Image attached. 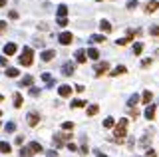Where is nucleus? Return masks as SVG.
<instances>
[{"mask_svg":"<svg viewBox=\"0 0 159 157\" xmlns=\"http://www.w3.org/2000/svg\"><path fill=\"white\" fill-rule=\"evenodd\" d=\"M68 6L66 4H58V10H56V14H58V18H66L68 16Z\"/></svg>","mask_w":159,"mask_h":157,"instance_id":"aec40b11","label":"nucleus"},{"mask_svg":"<svg viewBox=\"0 0 159 157\" xmlns=\"http://www.w3.org/2000/svg\"><path fill=\"white\" fill-rule=\"evenodd\" d=\"M143 10H145L147 14H153V12H157L159 10V0H149V2L143 6Z\"/></svg>","mask_w":159,"mask_h":157,"instance_id":"1a4fd4ad","label":"nucleus"},{"mask_svg":"<svg viewBox=\"0 0 159 157\" xmlns=\"http://www.w3.org/2000/svg\"><path fill=\"white\" fill-rule=\"evenodd\" d=\"M143 157H157V153H155L153 149H149V151H147V155H143Z\"/></svg>","mask_w":159,"mask_h":157,"instance_id":"de8ad7c7","label":"nucleus"},{"mask_svg":"<svg viewBox=\"0 0 159 157\" xmlns=\"http://www.w3.org/2000/svg\"><path fill=\"white\" fill-rule=\"evenodd\" d=\"M141 52H143V44H141V42H135V44H133V54H135V56H139Z\"/></svg>","mask_w":159,"mask_h":157,"instance_id":"c756f323","label":"nucleus"},{"mask_svg":"<svg viewBox=\"0 0 159 157\" xmlns=\"http://www.w3.org/2000/svg\"><path fill=\"white\" fill-rule=\"evenodd\" d=\"M155 107L157 105H153V104H149L145 107V114H143V115L147 117V121H153V119H155Z\"/></svg>","mask_w":159,"mask_h":157,"instance_id":"2eb2a0df","label":"nucleus"},{"mask_svg":"<svg viewBox=\"0 0 159 157\" xmlns=\"http://www.w3.org/2000/svg\"><path fill=\"white\" fill-rule=\"evenodd\" d=\"M96 2H102V0H96Z\"/></svg>","mask_w":159,"mask_h":157,"instance_id":"5fc2aeb1","label":"nucleus"},{"mask_svg":"<svg viewBox=\"0 0 159 157\" xmlns=\"http://www.w3.org/2000/svg\"><path fill=\"white\" fill-rule=\"evenodd\" d=\"M123 74H127V68L125 66H121V64H119V66H116L111 70V74H109V76H113V78H117V76H123Z\"/></svg>","mask_w":159,"mask_h":157,"instance_id":"f3484780","label":"nucleus"},{"mask_svg":"<svg viewBox=\"0 0 159 157\" xmlns=\"http://www.w3.org/2000/svg\"><path fill=\"white\" fill-rule=\"evenodd\" d=\"M4 131H6V133H14V131H16V123H14V121H8V123L4 125Z\"/></svg>","mask_w":159,"mask_h":157,"instance_id":"cd10ccee","label":"nucleus"},{"mask_svg":"<svg viewBox=\"0 0 159 157\" xmlns=\"http://www.w3.org/2000/svg\"><path fill=\"white\" fill-rule=\"evenodd\" d=\"M2 101H4V96H0V104H2Z\"/></svg>","mask_w":159,"mask_h":157,"instance_id":"603ef678","label":"nucleus"},{"mask_svg":"<svg viewBox=\"0 0 159 157\" xmlns=\"http://www.w3.org/2000/svg\"><path fill=\"white\" fill-rule=\"evenodd\" d=\"M151 62H153L151 58H149V60H143V62H141V68H147V66H151Z\"/></svg>","mask_w":159,"mask_h":157,"instance_id":"c03bdc74","label":"nucleus"},{"mask_svg":"<svg viewBox=\"0 0 159 157\" xmlns=\"http://www.w3.org/2000/svg\"><path fill=\"white\" fill-rule=\"evenodd\" d=\"M89 42L92 44H103L106 42V36H103V34H92V36H89Z\"/></svg>","mask_w":159,"mask_h":157,"instance_id":"a211bd4d","label":"nucleus"},{"mask_svg":"<svg viewBox=\"0 0 159 157\" xmlns=\"http://www.w3.org/2000/svg\"><path fill=\"white\" fill-rule=\"evenodd\" d=\"M46 157H58L56 149H48V151H46Z\"/></svg>","mask_w":159,"mask_h":157,"instance_id":"ea45409f","label":"nucleus"},{"mask_svg":"<svg viewBox=\"0 0 159 157\" xmlns=\"http://www.w3.org/2000/svg\"><path fill=\"white\" fill-rule=\"evenodd\" d=\"M72 92H74V87L68 86V84L58 86V96H60V97H70V94H72Z\"/></svg>","mask_w":159,"mask_h":157,"instance_id":"6e6552de","label":"nucleus"},{"mask_svg":"<svg viewBox=\"0 0 159 157\" xmlns=\"http://www.w3.org/2000/svg\"><path fill=\"white\" fill-rule=\"evenodd\" d=\"M40 58H42V62H52L56 58V50H44L40 54Z\"/></svg>","mask_w":159,"mask_h":157,"instance_id":"4468645a","label":"nucleus"},{"mask_svg":"<svg viewBox=\"0 0 159 157\" xmlns=\"http://www.w3.org/2000/svg\"><path fill=\"white\" fill-rule=\"evenodd\" d=\"M70 105H72L74 110H78V107H84V105H86V101H82V100H72V101H70Z\"/></svg>","mask_w":159,"mask_h":157,"instance_id":"c85d7f7f","label":"nucleus"},{"mask_svg":"<svg viewBox=\"0 0 159 157\" xmlns=\"http://www.w3.org/2000/svg\"><path fill=\"white\" fill-rule=\"evenodd\" d=\"M98 111H99V105H96V104H92V105H89L88 110H86V114H88L89 117H93V115L98 114Z\"/></svg>","mask_w":159,"mask_h":157,"instance_id":"bb28decb","label":"nucleus"},{"mask_svg":"<svg viewBox=\"0 0 159 157\" xmlns=\"http://www.w3.org/2000/svg\"><path fill=\"white\" fill-rule=\"evenodd\" d=\"M66 147H68L70 151H78V145H76V143H68Z\"/></svg>","mask_w":159,"mask_h":157,"instance_id":"a18cd8bd","label":"nucleus"},{"mask_svg":"<svg viewBox=\"0 0 159 157\" xmlns=\"http://www.w3.org/2000/svg\"><path fill=\"white\" fill-rule=\"evenodd\" d=\"M0 117H2V110H0Z\"/></svg>","mask_w":159,"mask_h":157,"instance_id":"864d4df0","label":"nucleus"},{"mask_svg":"<svg viewBox=\"0 0 159 157\" xmlns=\"http://www.w3.org/2000/svg\"><path fill=\"white\" fill-rule=\"evenodd\" d=\"M70 135H66V133H54V137H52V141H54V145L56 147H62V145H68L70 143Z\"/></svg>","mask_w":159,"mask_h":157,"instance_id":"20e7f679","label":"nucleus"},{"mask_svg":"<svg viewBox=\"0 0 159 157\" xmlns=\"http://www.w3.org/2000/svg\"><path fill=\"white\" fill-rule=\"evenodd\" d=\"M44 151V147L38 143V141H30L28 145H24V147H20V157H32V155H38V153H42Z\"/></svg>","mask_w":159,"mask_h":157,"instance_id":"f03ea898","label":"nucleus"},{"mask_svg":"<svg viewBox=\"0 0 159 157\" xmlns=\"http://www.w3.org/2000/svg\"><path fill=\"white\" fill-rule=\"evenodd\" d=\"M26 121H28V125H30V127H36V125L40 123V115L36 114V111H28Z\"/></svg>","mask_w":159,"mask_h":157,"instance_id":"0eeeda50","label":"nucleus"},{"mask_svg":"<svg viewBox=\"0 0 159 157\" xmlns=\"http://www.w3.org/2000/svg\"><path fill=\"white\" fill-rule=\"evenodd\" d=\"M18 52V46L14 42H8V44H4V56H14V54Z\"/></svg>","mask_w":159,"mask_h":157,"instance_id":"ddd939ff","label":"nucleus"},{"mask_svg":"<svg viewBox=\"0 0 159 157\" xmlns=\"http://www.w3.org/2000/svg\"><path fill=\"white\" fill-rule=\"evenodd\" d=\"M149 34H151L153 38H157V36H159V26H157V24H153V26L149 28Z\"/></svg>","mask_w":159,"mask_h":157,"instance_id":"2f4dec72","label":"nucleus"},{"mask_svg":"<svg viewBox=\"0 0 159 157\" xmlns=\"http://www.w3.org/2000/svg\"><path fill=\"white\" fill-rule=\"evenodd\" d=\"M74 72H76V64L74 62H66L62 66V76H72Z\"/></svg>","mask_w":159,"mask_h":157,"instance_id":"f8f14e48","label":"nucleus"},{"mask_svg":"<svg viewBox=\"0 0 159 157\" xmlns=\"http://www.w3.org/2000/svg\"><path fill=\"white\" fill-rule=\"evenodd\" d=\"M127 114H129V115H131V117H133V119H135V117L139 115V110H137V107H129V110H127Z\"/></svg>","mask_w":159,"mask_h":157,"instance_id":"72a5a7b5","label":"nucleus"},{"mask_svg":"<svg viewBox=\"0 0 159 157\" xmlns=\"http://www.w3.org/2000/svg\"><path fill=\"white\" fill-rule=\"evenodd\" d=\"M42 80L46 82V84H50V82H52V74H48V72H46V74H42Z\"/></svg>","mask_w":159,"mask_h":157,"instance_id":"c9c22d12","label":"nucleus"},{"mask_svg":"<svg viewBox=\"0 0 159 157\" xmlns=\"http://www.w3.org/2000/svg\"><path fill=\"white\" fill-rule=\"evenodd\" d=\"M127 125H129V119L127 117H121L117 121V125L113 127V141L116 143H123L127 137Z\"/></svg>","mask_w":159,"mask_h":157,"instance_id":"f257e3e1","label":"nucleus"},{"mask_svg":"<svg viewBox=\"0 0 159 157\" xmlns=\"http://www.w3.org/2000/svg\"><path fill=\"white\" fill-rule=\"evenodd\" d=\"M62 129L72 131V129H74V123H72V121H64V123H62Z\"/></svg>","mask_w":159,"mask_h":157,"instance_id":"f704fd0d","label":"nucleus"},{"mask_svg":"<svg viewBox=\"0 0 159 157\" xmlns=\"http://www.w3.org/2000/svg\"><path fill=\"white\" fill-rule=\"evenodd\" d=\"M18 70H16V68H6V76L8 78H18Z\"/></svg>","mask_w":159,"mask_h":157,"instance_id":"7c9ffc66","label":"nucleus"},{"mask_svg":"<svg viewBox=\"0 0 159 157\" xmlns=\"http://www.w3.org/2000/svg\"><path fill=\"white\" fill-rule=\"evenodd\" d=\"M56 24H58V26H68V20H66V18H58Z\"/></svg>","mask_w":159,"mask_h":157,"instance_id":"58836bf2","label":"nucleus"},{"mask_svg":"<svg viewBox=\"0 0 159 157\" xmlns=\"http://www.w3.org/2000/svg\"><path fill=\"white\" fill-rule=\"evenodd\" d=\"M147 143H151V137H149V139L143 137V139H141V147H147Z\"/></svg>","mask_w":159,"mask_h":157,"instance_id":"a19ab883","label":"nucleus"},{"mask_svg":"<svg viewBox=\"0 0 159 157\" xmlns=\"http://www.w3.org/2000/svg\"><path fill=\"white\" fill-rule=\"evenodd\" d=\"M135 104H139V96L137 94H131V96H129V100H127V105L129 107H135Z\"/></svg>","mask_w":159,"mask_h":157,"instance_id":"a878e982","label":"nucleus"},{"mask_svg":"<svg viewBox=\"0 0 159 157\" xmlns=\"http://www.w3.org/2000/svg\"><path fill=\"white\" fill-rule=\"evenodd\" d=\"M88 145H82V147H80V153H82V155H88Z\"/></svg>","mask_w":159,"mask_h":157,"instance_id":"79ce46f5","label":"nucleus"},{"mask_svg":"<svg viewBox=\"0 0 159 157\" xmlns=\"http://www.w3.org/2000/svg\"><path fill=\"white\" fill-rule=\"evenodd\" d=\"M74 92H78V94H82V92H86V87H84L82 84H78V86H74Z\"/></svg>","mask_w":159,"mask_h":157,"instance_id":"4c0bfd02","label":"nucleus"},{"mask_svg":"<svg viewBox=\"0 0 159 157\" xmlns=\"http://www.w3.org/2000/svg\"><path fill=\"white\" fill-rule=\"evenodd\" d=\"M30 96H32V97H36V96H40V90H38V87H30Z\"/></svg>","mask_w":159,"mask_h":157,"instance_id":"e433bc0d","label":"nucleus"},{"mask_svg":"<svg viewBox=\"0 0 159 157\" xmlns=\"http://www.w3.org/2000/svg\"><path fill=\"white\" fill-rule=\"evenodd\" d=\"M93 153H96V157H107L106 153H102V151H98V149H96V151H93Z\"/></svg>","mask_w":159,"mask_h":157,"instance_id":"8fccbe9b","label":"nucleus"},{"mask_svg":"<svg viewBox=\"0 0 159 157\" xmlns=\"http://www.w3.org/2000/svg\"><path fill=\"white\" fill-rule=\"evenodd\" d=\"M125 8H127V10H135V8H137V0H127Z\"/></svg>","mask_w":159,"mask_h":157,"instance_id":"473e14b6","label":"nucleus"},{"mask_svg":"<svg viewBox=\"0 0 159 157\" xmlns=\"http://www.w3.org/2000/svg\"><path fill=\"white\" fill-rule=\"evenodd\" d=\"M32 84H34L32 76H24L22 80H20V87H32Z\"/></svg>","mask_w":159,"mask_h":157,"instance_id":"6ab92c4d","label":"nucleus"},{"mask_svg":"<svg viewBox=\"0 0 159 157\" xmlns=\"http://www.w3.org/2000/svg\"><path fill=\"white\" fill-rule=\"evenodd\" d=\"M4 30H6V22H4V20H0V34H2Z\"/></svg>","mask_w":159,"mask_h":157,"instance_id":"09e8293b","label":"nucleus"},{"mask_svg":"<svg viewBox=\"0 0 159 157\" xmlns=\"http://www.w3.org/2000/svg\"><path fill=\"white\" fill-rule=\"evenodd\" d=\"M12 151V145L8 141H0V153H10Z\"/></svg>","mask_w":159,"mask_h":157,"instance_id":"b1692460","label":"nucleus"},{"mask_svg":"<svg viewBox=\"0 0 159 157\" xmlns=\"http://www.w3.org/2000/svg\"><path fill=\"white\" fill-rule=\"evenodd\" d=\"M133 36H135V32L129 28V30H127V36H125V38H119L116 44H117V46H127L129 42H133Z\"/></svg>","mask_w":159,"mask_h":157,"instance_id":"9d476101","label":"nucleus"},{"mask_svg":"<svg viewBox=\"0 0 159 157\" xmlns=\"http://www.w3.org/2000/svg\"><path fill=\"white\" fill-rule=\"evenodd\" d=\"M117 123H116V119H113L111 115H107L106 119H103V127H106V129H111V127H116Z\"/></svg>","mask_w":159,"mask_h":157,"instance_id":"4be33fe9","label":"nucleus"},{"mask_svg":"<svg viewBox=\"0 0 159 157\" xmlns=\"http://www.w3.org/2000/svg\"><path fill=\"white\" fill-rule=\"evenodd\" d=\"M32 62H34V50L32 48H22V54H20V58H18V64L20 66H24V68H28V66H32Z\"/></svg>","mask_w":159,"mask_h":157,"instance_id":"7ed1b4c3","label":"nucleus"},{"mask_svg":"<svg viewBox=\"0 0 159 157\" xmlns=\"http://www.w3.org/2000/svg\"><path fill=\"white\" fill-rule=\"evenodd\" d=\"M12 101H14V107H16V110H20V107H22V104H24V100H22V94H14V97H12Z\"/></svg>","mask_w":159,"mask_h":157,"instance_id":"412c9836","label":"nucleus"},{"mask_svg":"<svg viewBox=\"0 0 159 157\" xmlns=\"http://www.w3.org/2000/svg\"><path fill=\"white\" fill-rule=\"evenodd\" d=\"M0 66H8V58H4V56H0Z\"/></svg>","mask_w":159,"mask_h":157,"instance_id":"49530a36","label":"nucleus"},{"mask_svg":"<svg viewBox=\"0 0 159 157\" xmlns=\"http://www.w3.org/2000/svg\"><path fill=\"white\" fill-rule=\"evenodd\" d=\"M0 6H6V0H0Z\"/></svg>","mask_w":159,"mask_h":157,"instance_id":"3c124183","label":"nucleus"},{"mask_svg":"<svg viewBox=\"0 0 159 157\" xmlns=\"http://www.w3.org/2000/svg\"><path fill=\"white\" fill-rule=\"evenodd\" d=\"M109 70V62H98L96 66H93V72H96V76H103Z\"/></svg>","mask_w":159,"mask_h":157,"instance_id":"423d86ee","label":"nucleus"},{"mask_svg":"<svg viewBox=\"0 0 159 157\" xmlns=\"http://www.w3.org/2000/svg\"><path fill=\"white\" fill-rule=\"evenodd\" d=\"M99 30H102V32H106V34H109V32L113 30V26L109 24V20H106V18H102V20H99Z\"/></svg>","mask_w":159,"mask_h":157,"instance_id":"dca6fc26","label":"nucleus"},{"mask_svg":"<svg viewBox=\"0 0 159 157\" xmlns=\"http://www.w3.org/2000/svg\"><path fill=\"white\" fill-rule=\"evenodd\" d=\"M88 58H89V60H98V58H99L98 48H88Z\"/></svg>","mask_w":159,"mask_h":157,"instance_id":"393cba45","label":"nucleus"},{"mask_svg":"<svg viewBox=\"0 0 159 157\" xmlns=\"http://www.w3.org/2000/svg\"><path fill=\"white\" fill-rule=\"evenodd\" d=\"M151 100H153V94H151L149 90H145V92H143V96H141V101H143L145 105H149V104H151Z\"/></svg>","mask_w":159,"mask_h":157,"instance_id":"5701e85b","label":"nucleus"},{"mask_svg":"<svg viewBox=\"0 0 159 157\" xmlns=\"http://www.w3.org/2000/svg\"><path fill=\"white\" fill-rule=\"evenodd\" d=\"M74 58H76V62H78V64H86V60H88V50L80 48V50H76Z\"/></svg>","mask_w":159,"mask_h":157,"instance_id":"9b49d317","label":"nucleus"},{"mask_svg":"<svg viewBox=\"0 0 159 157\" xmlns=\"http://www.w3.org/2000/svg\"><path fill=\"white\" fill-rule=\"evenodd\" d=\"M8 16L12 18V20H16V18H18V12H16V10H10V12H8Z\"/></svg>","mask_w":159,"mask_h":157,"instance_id":"37998d69","label":"nucleus"},{"mask_svg":"<svg viewBox=\"0 0 159 157\" xmlns=\"http://www.w3.org/2000/svg\"><path fill=\"white\" fill-rule=\"evenodd\" d=\"M58 42L62 44V46H70V44L74 42L72 32H60V34H58Z\"/></svg>","mask_w":159,"mask_h":157,"instance_id":"39448f33","label":"nucleus"}]
</instances>
